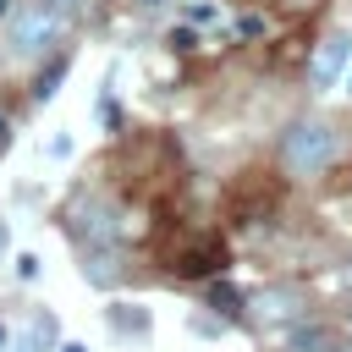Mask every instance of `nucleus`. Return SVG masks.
Masks as SVG:
<instances>
[{"label":"nucleus","instance_id":"obj_1","mask_svg":"<svg viewBox=\"0 0 352 352\" xmlns=\"http://www.w3.org/2000/svg\"><path fill=\"white\" fill-rule=\"evenodd\" d=\"M6 16H11V22H6V50H11L16 60H33V55L55 50V44H60V33H66V22H72V16H60V11H55V6H44V0L11 6Z\"/></svg>","mask_w":352,"mask_h":352},{"label":"nucleus","instance_id":"obj_2","mask_svg":"<svg viewBox=\"0 0 352 352\" xmlns=\"http://www.w3.org/2000/svg\"><path fill=\"white\" fill-rule=\"evenodd\" d=\"M330 160H336V132L324 121H292L286 126V138H280L286 176H319V170H330Z\"/></svg>","mask_w":352,"mask_h":352},{"label":"nucleus","instance_id":"obj_3","mask_svg":"<svg viewBox=\"0 0 352 352\" xmlns=\"http://www.w3.org/2000/svg\"><path fill=\"white\" fill-rule=\"evenodd\" d=\"M72 231H77L82 248H116V242H121V214H116V204H104V198H82V204L72 209Z\"/></svg>","mask_w":352,"mask_h":352},{"label":"nucleus","instance_id":"obj_4","mask_svg":"<svg viewBox=\"0 0 352 352\" xmlns=\"http://www.w3.org/2000/svg\"><path fill=\"white\" fill-rule=\"evenodd\" d=\"M346 60H352V33H330V38H319V50H314V60H308L314 88H330V82L346 72Z\"/></svg>","mask_w":352,"mask_h":352},{"label":"nucleus","instance_id":"obj_5","mask_svg":"<svg viewBox=\"0 0 352 352\" xmlns=\"http://www.w3.org/2000/svg\"><path fill=\"white\" fill-rule=\"evenodd\" d=\"M258 319H264V324L302 319V292H292V286H270V292L258 297Z\"/></svg>","mask_w":352,"mask_h":352},{"label":"nucleus","instance_id":"obj_6","mask_svg":"<svg viewBox=\"0 0 352 352\" xmlns=\"http://www.w3.org/2000/svg\"><path fill=\"white\" fill-rule=\"evenodd\" d=\"M220 264H226V253H220V248H198V253L182 264V275H209V270H220Z\"/></svg>","mask_w":352,"mask_h":352},{"label":"nucleus","instance_id":"obj_7","mask_svg":"<svg viewBox=\"0 0 352 352\" xmlns=\"http://www.w3.org/2000/svg\"><path fill=\"white\" fill-rule=\"evenodd\" d=\"M50 336H55V319H50V314H38V319L28 324V336H22V346H16V352H38Z\"/></svg>","mask_w":352,"mask_h":352},{"label":"nucleus","instance_id":"obj_8","mask_svg":"<svg viewBox=\"0 0 352 352\" xmlns=\"http://www.w3.org/2000/svg\"><path fill=\"white\" fill-rule=\"evenodd\" d=\"M60 72H66V60H55V66H50V72L33 82V99H50V94H55V82H60Z\"/></svg>","mask_w":352,"mask_h":352},{"label":"nucleus","instance_id":"obj_9","mask_svg":"<svg viewBox=\"0 0 352 352\" xmlns=\"http://www.w3.org/2000/svg\"><path fill=\"white\" fill-rule=\"evenodd\" d=\"M209 302H214L220 314H236V292H231V286H220V280H214V292H209Z\"/></svg>","mask_w":352,"mask_h":352},{"label":"nucleus","instance_id":"obj_10","mask_svg":"<svg viewBox=\"0 0 352 352\" xmlns=\"http://www.w3.org/2000/svg\"><path fill=\"white\" fill-rule=\"evenodd\" d=\"M16 275H22V280H33V275H38V258H33V253H22V258H16Z\"/></svg>","mask_w":352,"mask_h":352},{"label":"nucleus","instance_id":"obj_11","mask_svg":"<svg viewBox=\"0 0 352 352\" xmlns=\"http://www.w3.org/2000/svg\"><path fill=\"white\" fill-rule=\"evenodd\" d=\"M44 6H55L60 16H72V11H82V0H44Z\"/></svg>","mask_w":352,"mask_h":352},{"label":"nucleus","instance_id":"obj_12","mask_svg":"<svg viewBox=\"0 0 352 352\" xmlns=\"http://www.w3.org/2000/svg\"><path fill=\"white\" fill-rule=\"evenodd\" d=\"M60 352H88V346H82V341H66V346H60Z\"/></svg>","mask_w":352,"mask_h":352},{"label":"nucleus","instance_id":"obj_13","mask_svg":"<svg viewBox=\"0 0 352 352\" xmlns=\"http://www.w3.org/2000/svg\"><path fill=\"white\" fill-rule=\"evenodd\" d=\"M6 143H11V132H6V116H0V148H6Z\"/></svg>","mask_w":352,"mask_h":352},{"label":"nucleus","instance_id":"obj_14","mask_svg":"<svg viewBox=\"0 0 352 352\" xmlns=\"http://www.w3.org/2000/svg\"><path fill=\"white\" fill-rule=\"evenodd\" d=\"M6 11H11V0H0V16H6Z\"/></svg>","mask_w":352,"mask_h":352},{"label":"nucleus","instance_id":"obj_15","mask_svg":"<svg viewBox=\"0 0 352 352\" xmlns=\"http://www.w3.org/2000/svg\"><path fill=\"white\" fill-rule=\"evenodd\" d=\"M0 248H6V226H0Z\"/></svg>","mask_w":352,"mask_h":352},{"label":"nucleus","instance_id":"obj_16","mask_svg":"<svg viewBox=\"0 0 352 352\" xmlns=\"http://www.w3.org/2000/svg\"><path fill=\"white\" fill-rule=\"evenodd\" d=\"M0 346H6V324H0Z\"/></svg>","mask_w":352,"mask_h":352},{"label":"nucleus","instance_id":"obj_17","mask_svg":"<svg viewBox=\"0 0 352 352\" xmlns=\"http://www.w3.org/2000/svg\"><path fill=\"white\" fill-rule=\"evenodd\" d=\"M143 6H160V0H143Z\"/></svg>","mask_w":352,"mask_h":352},{"label":"nucleus","instance_id":"obj_18","mask_svg":"<svg viewBox=\"0 0 352 352\" xmlns=\"http://www.w3.org/2000/svg\"><path fill=\"white\" fill-rule=\"evenodd\" d=\"M346 88H352V77H346Z\"/></svg>","mask_w":352,"mask_h":352},{"label":"nucleus","instance_id":"obj_19","mask_svg":"<svg viewBox=\"0 0 352 352\" xmlns=\"http://www.w3.org/2000/svg\"><path fill=\"white\" fill-rule=\"evenodd\" d=\"M341 352H352V346H341Z\"/></svg>","mask_w":352,"mask_h":352}]
</instances>
